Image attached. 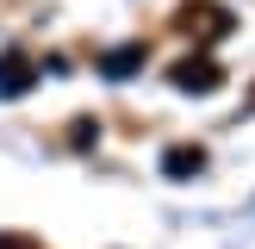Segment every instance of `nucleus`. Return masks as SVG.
<instances>
[{"label":"nucleus","mask_w":255,"mask_h":249,"mask_svg":"<svg viewBox=\"0 0 255 249\" xmlns=\"http://www.w3.org/2000/svg\"><path fill=\"white\" fill-rule=\"evenodd\" d=\"M168 81L181 87V94H212V87L224 81V69H218L212 56H187V62H174V69H168Z\"/></svg>","instance_id":"nucleus-2"},{"label":"nucleus","mask_w":255,"mask_h":249,"mask_svg":"<svg viewBox=\"0 0 255 249\" xmlns=\"http://www.w3.org/2000/svg\"><path fill=\"white\" fill-rule=\"evenodd\" d=\"M31 81H37L31 56H25V50H6V56H0V100H19Z\"/></svg>","instance_id":"nucleus-3"},{"label":"nucleus","mask_w":255,"mask_h":249,"mask_svg":"<svg viewBox=\"0 0 255 249\" xmlns=\"http://www.w3.org/2000/svg\"><path fill=\"white\" fill-rule=\"evenodd\" d=\"M199 168H206V149H199V143H174V149H162V174H168V181H193Z\"/></svg>","instance_id":"nucleus-4"},{"label":"nucleus","mask_w":255,"mask_h":249,"mask_svg":"<svg viewBox=\"0 0 255 249\" xmlns=\"http://www.w3.org/2000/svg\"><path fill=\"white\" fill-rule=\"evenodd\" d=\"M0 249H44V243H31V237H12V231H0Z\"/></svg>","instance_id":"nucleus-6"},{"label":"nucleus","mask_w":255,"mask_h":249,"mask_svg":"<svg viewBox=\"0 0 255 249\" xmlns=\"http://www.w3.org/2000/svg\"><path fill=\"white\" fill-rule=\"evenodd\" d=\"M143 56H149L143 44H119V50H106V56H100V75H106V81H125V75L143 69Z\"/></svg>","instance_id":"nucleus-5"},{"label":"nucleus","mask_w":255,"mask_h":249,"mask_svg":"<svg viewBox=\"0 0 255 249\" xmlns=\"http://www.w3.org/2000/svg\"><path fill=\"white\" fill-rule=\"evenodd\" d=\"M174 25H181L187 37H199V44H218L237 19H231V6H218V0H187V6L174 12Z\"/></svg>","instance_id":"nucleus-1"}]
</instances>
